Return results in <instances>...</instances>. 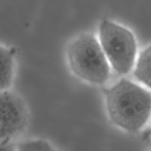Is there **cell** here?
<instances>
[{"instance_id":"cell-1","label":"cell","mask_w":151,"mask_h":151,"mask_svg":"<svg viewBox=\"0 0 151 151\" xmlns=\"http://www.w3.org/2000/svg\"><path fill=\"white\" fill-rule=\"evenodd\" d=\"M108 115L113 124L128 132L141 130L151 116V92L127 79L104 91Z\"/></svg>"},{"instance_id":"cell-2","label":"cell","mask_w":151,"mask_h":151,"mask_svg":"<svg viewBox=\"0 0 151 151\" xmlns=\"http://www.w3.org/2000/svg\"><path fill=\"white\" fill-rule=\"evenodd\" d=\"M66 58L71 70L83 81L102 85L110 78V63L99 40L91 34L75 38L68 45Z\"/></svg>"},{"instance_id":"cell-3","label":"cell","mask_w":151,"mask_h":151,"mask_svg":"<svg viewBox=\"0 0 151 151\" xmlns=\"http://www.w3.org/2000/svg\"><path fill=\"white\" fill-rule=\"evenodd\" d=\"M99 41L116 73L119 75L129 73L136 63L137 52L133 32L119 24L103 20L99 27Z\"/></svg>"},{"instance_id":"cell-4","label":"cell","mask_w":151,"mask_h":151,"mask_svg":"<svg viewBox=\"0 0 151 151\" xmlns=\"http://www.w3.org/2000/svg\"><path fill=\"white\" fill-rule=\"evenodd\" d=\"M28 113L24 102L7 90L0 91V141L11 140L26 128Z\"/></svg>"},{"instance_id":"cell-5","label":"cell","mask_w":151,"mask_h":151,"mask_svg":"<svg viewBox=\"0 0 151 151\" xmlns=\"http://www.w3.org/2000/svg\"><path fill=\"white\" fill-rule=\"evenodd\" d=\"M14 75V51L0 45V91L8 90Z\"/></svg>"},{"instance_id":"cell-6","label":"cell","mask_w":151,"mask_h":151,"mask_svg":"<svg viewBox=\"0 0 151 151\" xmlns=\"http://www.w3.org/2000/svg\"><path fill=\"white\" fill-rule=\"evenodd\" d=\"M134 74L139 82L151 89V44L139 55Z\"/></svg>"},{"instance_id":"cell-7","label":"cell","mask_w":151,"mask_h":151,"mask_svg":"<svg viewBox=\"0 0 151 151\" xmlns=\"http://www.w3.org/2000/svg\"><path fill=\"white\" fill-rule=\"evenodd\" d=\"M19 150H52L54 147L43 139H31L22 142L18 145Z\"/></svg>"},{"instance_id":"cell-8","label":"cell","mask_w":151,"mask_h":151,"mask_svg":"<svg viewBox=\"0 0 151 151\" xmlns=\"http://www.w3.org/2000/svg\"><path fill=\"white\" fill-rule=\"evenodd\" d=\"M14 149V145L12 144L10 140L0 141V150H13Z\"/></svg>"}]
</instances>
